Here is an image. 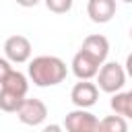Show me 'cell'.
Here are the masks:
<instances>
[{
	"label": "cell",
	"mask_w": 132,
	"mask_h": 132,
	"mask_svg": "<svg viewBox=\"0 0 132 132\" xmlns=\"http://www.w3.org/2000/svg\"><path fill=\"white\" fill-rule=\"evenodd\" d=\"M68 74L66 62L58 56H37L29 62V78L35 87H56Z\"/></svg>",
	"instance_id": "obj_1"
},
{
	"label": "cell",
	"mask_w": 132,
	"mask_h": 132,
	"mask_svg": "<svg viewBox=\"0 0 132 132\" xmlns=\"http://www.w3.org/2000/svg\"><path fill=\"white\" fill-rule=\"evenodd\" d=\"M126 68L118 62H103L99 72H97V87L103 91V93H118L124 89L126 85Z\"/></svg>",
	"instance_id": "obj_2"
},
{
	"label": "cell",
	"mask_w": 132,
	"mask_h": 132,
	"mask_svg": "<svg viewBox=\"0 0 132 132\" xmlns=\"http://www.w3.org/2000/svg\"><path fill=\"white\" fill-rule=\"evenodd\" d=\"M64 128L68 132H97L99 130V120L87 111L85 107H76L64 118Z\"/></svg>",
	"instance_id": "obj_3"
},
{
	"label": "cell",
	"mask_w": 132,
	"mask_h": 132,
	"mask_svg": "<svg viewBox=\"0 0 132 132\" xmlns=\"http://www.w3.org/2000/svg\"><path fill=\"white\" fill-rule=\"evenodd\" d=\"M72 74L78 78V80H91V78H95L97 76V72H99V68H101V62L95 58V56H91L89 52H85L82 47L74 54V58H72Z\"/></svg>",
	"instance_id": "obj_4"
},
{
	"label": "cell",
	"mask_w": 132,
	"mask_h": 132,
	"mask_svg": "<svg viewBox=\"0 0 132 132\" xmlns=\"http://www.w3.org/2000/svg\"><path fill=\"white\" fill-rule=\"evenodd\" d=\"M16 116H19V120H21L23 124H27V126H39V124H43V120L47 118V105H45L41 99H35V97H33V99H27V97H25V101L21 103Z\"/></svg>",
	"instance_id": "obj_5"
},
{
	"label": "cell",
	"mask_w": 132,
	"mask_h": 132,
	"mask_svg": "<svg viewBox=\"0 0 132 132\" xmlns=\"http://www.w3.org/2000/svg\"><path fill=\"white\" fill-rule=\"evenodd\" d=\"M31 52H33L31 41H29L25 35H10V37L4 41V56H6L12 64L29 62Z\"/></svg>",
	"instance_id": "obj_6"
},
{
	"label": "cell",
	"mask_w": 132,
	"mask_h": 132,
	"mask_svg": "<svg viewBox=\"0 0 132 132\" xmlns=\"http://www.w3.org/2000/svg\"><path fill=\"white\" fill-rule=\"evenodd\" d=\"M97 99H99V87L95 82H91V80H80L70 91V101L76 107L89 109V107H93L97 103Z\"/></svg>",
	"instance_id": "obj_7"
},
{
	"label": "cell",
	"mask_w": 132,
	"mask_h": 132,
	"mask_svg": "<svg viewBox=\"0 0 132 132\" xmlns=\"http://www.w3.org/2000/svg\"><path fill=\"white\" fill-rule=\"evenodd\" d=\"M116 0H89L87 2V14L93 23L105 25L116 16Z\"/></svg>",
	"instance_id": "obj_8"
},
{
	"label": "cell",
	"mask_w": 132,
	"mask_h": 132,
	"mask_svg": "<svg viewBox=\"0 0 132 132\" xmlns=\"http://www.w3.org/2000/svg\"><path fill=\"white\" fill-rule=\"evenodd\" d=\"M85 52H89L91 56H95L101 64L107 60V54H109V41L105 35H99V33H93V35H87L82 45H80Z\"/></svg>",
	"instance_id": "obj_9"
},
{
	"label": "cell",
	"mask_w": 132,
	"mask_h": 132,
	"mask_svg": "<svg viewBox=\"0 0 132 132\" xmlns=\"http://www.w3.org/2000/svg\"><path fill=\"white\" fill-rule=\"evenodd\" d=\"M109 105H111V109H113L116 113L124 116L126 120H132V89L126 91V93H122V91L113 93Z\"/></svg>",
	"instance_id": "obj_10"
},
{
	"label": "cell",
	"mask_w": 132,
	"mask_h": 132,
	"mask_svg": "<svg viewBox=\"0 0 132 132\" xmlns=\"http://www.w3.org/2000/svg\"><path fill=\"white\" fill-rule=\"evenodd\" d=\"M0 87H6V89H10V91H14V93H19V95H25L27 97V91H29V80H27V76L23 74V72H19V70H10L8 72V76L0 82Z\"/></svg>",
	"instance_id": "obj_11"
},
{
	"label": "cell",
	"mask_w": 132,
	"mask_h": 132,
	"mask_svg": "<svg viewBox=\"0 0 132 132\" xmlns=\"http://www.w3.org/2000/svg\"><path fill=\"white\" fill-rule=\"evenodd\" d=\"M25 101V95H19L6 87H0V109L6 113H16L21 103Z\"/></svg>",
	"instance_id": "obj_12"
},
{
	"label": "cell",
	"mask_w": 132,
	"mask_h": 132,
	"mask_svg": "<svg viewBox=\"0 0 132 132\" xmlns=\"http://www.w3.org/2000/svg\"><path fill=\"white\" fill-rule=\"evenodd\" d=\"M99 130H103V132H126L128 130V122L120 113L107 116V118L99 120Z\"/></svg>",
	"instance_id": "obj_13"
},
{
	"label": "cell",
	"mask_w": 132,
	"mask_h": 132,
	"mask_svg": "<svg viewBox=\"0 0 132 132\" xmlns=\"http://www.w3.org/2000/svg\"><path fill=\"white\" fill-rule=\"evenodd\" d=\"M43 2H45V8L52 10V12H56V14L68 12L72 8V4H74V0H43Z\"/></svg>",
	"instance_id": "obj_14"
},
{
	"label": "cell",
	"mask_w": 132,
	"mask_h": 132,
	"mask_svg": "<svg viewBox=\"0 0 132 132\" xmlns=\"http://www.w3.org/2000/svg\"><path fill=\"white\" fill-rule=\"evenodd\" d=\"M12 70V66H10V60L8 58H0V82L8 76V72Z\"/></svg>",
	"instance_id": "obj_15"
},
{
	"label": "cell",
	"mask_w": 132,
	"mask_h": 132,
	"mask_svg": "<svg viewBox=\"0 0 132 132\" xmlns=\"http://www.w3.org/2000/svg\"><path fill=\"white\" fill-rule=\"evenodd\" d=\"M19 6H25V8H31V6H37L41 0H14Z\"/></svg>",
	"instance_id": "obj_16"
},
{
	"label": "cell",
	"mask_w": 132,
	"mask_h": 132,
	"mask_svg": "<svg viewBox=\"0 0 132 132\" xmlns=\"http://www.w3.org/2000/svg\"><path fill=\"white\" fill-rule=\"evenodd\" d=\"M124 68H126V74L132 78V54H128V58H126V64H124Z\"/></svg>",
	"instance_id": "obj_17"
},
{
	"label": "cell",
	"mask_w": 132,
	"mask_h": 132,
	"mask_svg": "<svg viewBox=\"0 0 132 132\" xmlns=\"http://www.w3.org/2000/svg\"><path fill=\"white\" fill-rule=\"evenodd\" d=\"M60 128H62V126H45V132H50V130L56 132V130H60Z\"/></svg>",
	"instance_id": "obj_18"
},
{
	"label": "cell",
	"mask_w": 132,
	"mask_h": 132,
	"mask_svg": "<svg viewBox=\"0 0 132 132\" xmlns=\"http://www.w3.org/2000/svg\"><path fill=\"white\" fill-rule=\"evenodd\" d=\"M130 39H132V27H130Z\"/></svg>",
	"instance_id": "obj_19"
},
{
	"label": "cell",
	"mask_w": 132,
	"mask_h": 132,
	"mask_svg": "<svg viewBox=\"0 0 132 132\" xmlns=\"http://www.w3.org/2000/svg\"><path fill=\"white\" fill-rule=\"evenodd\" d=\"M124 2H128V4H130V2H132V0H124Z\"/></svg>",
	"instance_id": "obj_20"
}]
</instances>
